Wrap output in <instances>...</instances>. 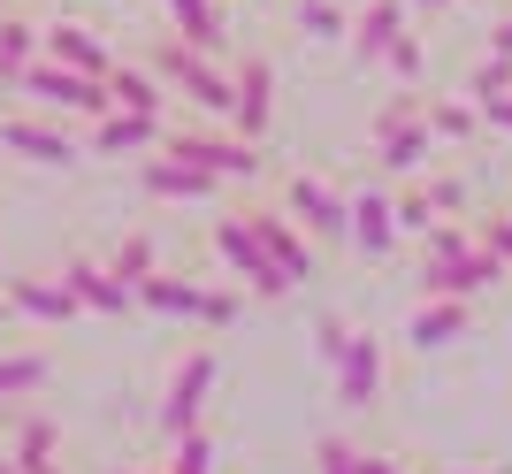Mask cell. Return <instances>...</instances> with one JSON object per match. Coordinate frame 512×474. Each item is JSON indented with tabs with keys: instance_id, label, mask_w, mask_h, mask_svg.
<instances>
[{
	"instance_id": "cell-32",
	"label": "cell",
	"mask_w": 512,
	"mask_h": 474,
	"mask_svg": "<svg viewBox=\"0 0 512 474\" xmlns=\"http://www.w3.org/2000/svg\"><path fill=\"white\" fill-rule=\"evenodd\" d=\"M314 467L321 474H360V452H352L344 436H321V444H314Z\"/></svg>"
},
{
	"instance_id": "cell-13",
	"label": "cell",
	"mask_w": 512,
	"mask_h": 474,
	"mask_svg": "<svg viewBox=\"0 0 512 474\" xmlns=\"http://www.w3.org/2000/svg\"><path fill=\"white\" fill-rule=\"evenodd\" d=\"M0 299H8V314H31V322H69L77 314L62 276H0Z\"/></svg>"
},
{
	"instance_id": "cell-15",
	"label": "cell",
	"mask_w": 512,
	"mask_h": 474,
	"mask_svg": "<svg viewBox=\"0 0 512 474\" xmlns=\"http://www.w3.org/2000/svg\"><path fill=\"white\" fill-rule=\"evenodd\" d=\"M138 184H146L153 199H184V207H207V199H222V184L199 169H184V161H169V153H153L146 169H138Z\"/></svg>"
},
{
	"instance_id": "cell-37",
	"label": "cell",
	"mask_w": 512,
	"mask_h": 474,
	"mask_svg": "<svg viewBox=\"0 0 512 474\" xmlns=\"http://www.w3.org/2000/svg\"><path fill=\"white\" fill-rule=\"evenodd\" d=\"M199 322H207V329H230L237 322V291H207V299H199Z\"/></svg>"
},
{
	"instance_id": "cell-38",
	"label": "cell",
	"mask_w": 512,
	"mask_h": 474,
	"mask_svg": "<svg viewBox=\"0 0 512 474\" xmlns=\"http://www.w3.org/2000/svg\"><path fill=\"white\" fill-rule=\"evenodd\" d=\"M383 62H390V69H398V77H406V85H413V77H421V39H413V31H406V39L390 46Z\"/></svg>"
},
{
	"instance_id": "cell-33",
	"label": "cell",
	"mask_w": 512,
	"mask_h": 474,
	"mask_svg": "<svg viewBox=\"0 0 512 474\" xmlns=\"http://www.w3.org/2000/svg\"><path fill=\"white\" fill-rule=\"evenodd\" d=\"M390 215H398V230H413V237H428V230H436V222H428V215H436V207H428V192L390 199Z\"/></svg>"
},
{
	"instance_id": "cell-35",
	"label": "cell",
	"mask_w": 512,
	"mask_h": 474,
	"mask_svg": "<svg viewBox=\"0 0 512 474\" xmlns=\"http://www.w3.org/2000/svg\"><path fill=\"white\" fill-rule=\"evenodd\" d=\"M497 92H512V62H497V54H490V62L474 69V100H497Z\"/></svg>"
},
{
	"instance_id": "cell-6",
	"label": "cell",
	"mask_w": 512,
	"mask_h": 474,
	"mask_svg": "<svg viewBox=\"0 0 512 474\" xmlns=\"http://www.w3.org/2000/svg\"><path fill=\"white\" fill-rule=\"evenodd\" d=\"M214 253L230 260V268H237L245 283H253L260 299H283V291H291V283H283V268H276L268 253H260V237L245 230V215H222V222H214Z\"/></svg>"
},
{
	"instance_id": "cell-22",
	"label": "cell",
	"mask_w": 512,
	"mask_h": 474,
	"mask_svg": "<svg viewBox=\"0 0 512 474\" xmlns=\"http://www.w3.org/2000/svg\"><path fill=\"white\" fill-rule=\"evenodd\" d=\"M107 100H115V108L123 115H161V100H169V92H161V77H153V69H107Z\"/></svg>"
},
{
	"instance_id": "cell-39",
	"label": "cell",
	"mask_w": 512,
	"mask_h": 474,
	"mask_svg": "<svg viewBox=\"0 0 512 474\" xmlns=\"http://www.w3.org/2000/svg\"><path fill=\"white\" fill-rule=\"evenodd\" d=\"M482 245H490V253L512 268V215H490V222H482Z\"/></svg>"
},
{
	"instance_id": "cell-41",
	"label": "cell",
	"mask_w": 512,
	"mask_h": 474,
	"mask_svg": "<svg viewBox=\"0 0 512 474\" xmlns=\"http://www.w3.org/2000/svg\"><path fill=\"white\" fill-rule=\"evenodd\" d=\"M482 123H490V130H512V92H497V100H482Z\"/></svg>"
},
{
	"instance_id": "cell-10",
	"label": "cell",
	"mask_w": 512,
	"mask_h": 474,
	"mask_svg": "<svg viewBox=\"0 0 512 474\" xmlns=\"http://www.w3.org/2000/svg\"><path fill=\"white\" fill-rule=\"evenodd\" d=\"M283 207H291L306 230H321V237H352V199L329 192L321 176H283Z\"/></svg>"
},
{
	"instance_id": "cell-1",
	"label": "cell",
	"mask_w": 512,
	"mask_h": 474,
	"mask_svg": "<svg viewBox=\"0 0 512 474\" xmlns=\"http://www.w3.org/2000/svg\"><path fill=\"white\" fill-rule=\"evenodd\" d=\"M153 77H169V85L184 92L199 115H222V123H230V108H237L230 69H214L207 54H192L184 39H161V46H153Z\"/></svg>"
},
{
	"instance_id": "cell-18",
	"label": "cell",
	"mask_w": 512,
	"mask_h": 474,
	"mask_svg": "<svg viewBox=\"0 0 512 474\" xmlns=\"http://www.w3.org/2000/svg\"><path fill=\"white\" fill-rule=\"evenodd\" d=\"M169 138V123L161 115H107V123H92V153H146V146H161Z\"/></svg>"
},
{
	"instance_id": "cell-26",
	"label": "cell",
	"mask_w": 512,
	"mask_h": 474,
	"mask_svg": "<svg viewBox=\"0 0 512 474\" xmlns=\"http://www.w3.org/2000/svg\"><path fill=\"white\" fill-rule=\"evenodd\" d=\"M54 444H62V429H54L46 413H23V421H16V467H23V474L46 467V459H54Z\"/></svg>"
},
{
	"instance_id": "cell-34",
	"label": "cell",
	"mask_w": 512,
	"mask_h": 474,
	"mask_svg": "<svg viewBox=\"0 0 512 474\" xmlns=\"http://www.w3.org/2000/svg\"><path fill=\"white\" fill-rule=\"evenodd\" d=\"M314 345H321V360L337 367V360H344V345H352V329H344L337 314H321V322H314Z\"/></svg>"
},
{
	"instance_id": "cell-47",
	"label": "cell",
	"mask_w": 512,
	"mask_h": 474,
	"mask_svg": "<svg viewBox=\"0 0 512 474\" xmlns=\"http://www.w3.org/2000/svg\"><path fill=\"white\" fill-rule=\"evenodd\" d=\"M413 8H444V0H413Z\"/></svg>"
},
{
	"instance_id": "cell-27",
	"label": "cell",
	"mask_w": 512,
	"mask_h": 474,
	"mask_svg": "<svg viewBox=\"0 0 512 474\" xmlns=\"http://www.w3.org/2000/svg\"><path fill=\"white\" fill-rule=\"evenodd\" d=\"M107 276L123 283V291H138V283L153 276V237H138V230H130L123 245H115V260H107Z\"/></svg>"
},
{
	"instance_id": "cell-16",
	"label": "cell",
	"mask_w": 512,
	"mask_h": 474,
	"mask_svg": "<svg viewBox=\"0 0 512 474\" xmlns=\"http://www.w3.org/2000/svg\"><path fill=\"white\" fill-rule=\"evenodd\" d=\"M398 39H406V0H367L360 16H352V54L360 62H383Z\"/></svg>"
},
{
	"instance_id": "cell-24",
	"label": "cell",
	"mask_w": 512,
	"mask_h": 474,
	"mask_svg": "<svg viewBox=\"0 0 512 474\" xmlns=\"http://www.w3.org/2000/svg\"><path fill=\"white\" fill-rule=\"evenodd\" d=\"M46 375H54V360H46V352H0V413H8V398L46 390Z\"/></svg>"
},
{
	"instance_id": "cell-21",
	"label": "cell",
	"mask_w": 512,
	"mask_h": 474,
	"mask_svg": "<svg viewBox=\"0 0 512 474\" xmlns=\"http://www.w3.org/2000/svg\"><path fill=\"white\" fill-rule=\"evenodd\" d=\"M130 299L153 306V314H176V322H199V299H207V291H199V283H184V276H161V268H153V276L138 283Z\"/></svg>"
},
{
	"instance_id": "cell-3",
	"label": "cell",
	"mask_w": 512,
	"mask_h": 474,
	"mask_svg": "<svg viewBox=\"0 0 512 474\" xmlns=\"http://www.w3.org/2000/svg\"><path fill=\"white\" fill-rule=\"evenodd\" d=\"M161 153L169 161H184V169L199 176H230V184H245V176H260V146H245V138H222V130H169L161 138Z\"/></svg>"
},
{
	"instance_id": "cell-23",
	"label": "cell",
	"mask_w": 512,
	"mask_h": 474,
	"mask_svg": "<svg viewBox=\"0 0 512 474\" xmlns=\"http://www.w3.org/2000/svg\"><path fill=\"white\" fill-rule=\"evenodd\" d=\"M428 146H436V138H428V123H398V130H375V153H383V169L390 176H413L428 161Z\"/></svg>"
},
{
	"instance_id": "cell-4",
	"label": "cell",
	"mask_w": 512,
	"mask_h": 474,
	"mask_svg": "<svg viewBox=\"0 0 512 474\" xmlns=\"http://www.w3.org/2000/svg\"><path fill=\"white\" fill-rule=\"evenodd\" d=\"M214 375H222V360H214V352H184V360H176L169 390H161V429H169V436H192V429H199Z\"/></svg>"
},
{
	"instance_id": "cell-20",
	"label": "cell",
	"mask_w": 512,
	"mask_h": 474,
	"mask_svg": "<svg viewBox=\"0 0 512 474\" xmlns=\"http://www.w3.org/2000/svg\"><path fill=\"white\" fill-rule=\"evenodd\" d=\"M390 245H398V215H390V199L383 192H360V199H352V253L383 260Z\"/></svg>"
},
{
	"instance_id": "cell-5",
	"label": "cell",
	"mask_w": 512,
	"mask_h": 474,
	"mask_svg": "<svg viewBox=\"0 0 512 474\" xmlns=\"http://www.w3.org/2000/svg\"><path fill=\"white\" fill-rule=\"evenodd\" d=\"M497 276H512V268L474 237L459 260H428V268H421V299H474V291H490Z\"/></svg>"
},
{
	"instance_id": "cell-8",
	"label": "cell",
	"mask_w": 512,
	"mask_h": 474,
	"mask_svg": "<svg viewBox=\"0 0 512 474\" xmlns=\"http://www.w3.org/2000/svg\"><path fill=\"white\" fill-rule=\"evenodd\" d=\"M245 230L260 237V253L283 268V283H291V291L314 276V253H306V237L291 230V215H283V207H245Z\"/></svg>"
},
{
	"instance_id": "cell-14",
	"label": "cell",
	"mask_w": 512,
	"mask_h": 474,
	"mask_svg": "<svg viewBox=\"0 0 512 474\" xmlns=\"http://www.w3.org/2000/svg\"><path fill=\"white\" fill-rule=\"evenodd\" d=\"M62 291H69L77 306H92V314H123V306H130V291L107 276V260H85V253L62 260Z\"/></svg>"
},
{
	"instance_id": "cell-11",
	"label": "cell",
	"mask_w": 512,
	"mask_h": 474,
	"mask_svg": "<svg viewBox=\"0 0 512 474\" xmlns=\"http://www.w3.org/2000/svg\"><path fill=\"white\" fill-rule=\"evenodd\" d=\"M337 398H344V413H367L383 398V345L360 337V329H352V345H344V360H337Z\"/></svg>"
},
{
	"instance_id": "cell-28",
	"label": "cell",
	"mask_w": 512,
	"mask_h": 474,
	"mask_svg": "<svg viewBox=\"0 0 512 474\" xmlns=\"http://www.w3.org/2000/svg\"><path fill=\"white\" fill-rule=\"evenodd\" d=\"M421 123H428V138H474L482 115H474L467 100H436V108H421Z\"/></svg>"
},
{
	"instance_id": "cell-7",
	"label": "cell",
	"mask_w": 512,
	"mask_h": 474,
	"mask_svg": "<svg viewBox=\"0 0 512 474\" xmlns=\"http://www.w3.org/2000/svg\"><path fill=\"white\" fill-rule=\"evenodd\" d=\"M230 85H237V108H230V123L245 130V146H253L260 130L276 123V62H268V54H245V62L230 69Z\"/></svg>"
},
{
	"instance_id": "cell-17",
	"label": "cell",
	"mask_w": 512,
	"mask_h": 474,
	"mask_svg": "<svg viewBox=\"0 0 512 474\" xmlns=\"http://www.w3.org/2000/svg\"><path fill=\"white\" fill-rule=\"evenodd\" d=\"M161 8H169V23H176V39L192 46V54H222V39H230V31H222V8H214V0H161Z\"/></svg>"
},
{
	"instance_id": "cell-46",
	"label": "cell",
	"mask_w": 512,
	"mask_h": 474,
	"mask_svg": "<svg viewBox=\"0 0 512 474\" xmlns=\"http://www.w3.org/2000/svg\"><path fill=\"white\" fill-rule=\"evenodd\" d=\"M0 16H16V0H0Z\"/></svg>"
},
{
	"instance_id": "cell-42",
	"label": "cell",
	"mask_w": 512,
	"mask_h": 474,
	"mask_svg": "<svg viewBox=\"0 0 512 474\" xmlns=\"http://www.w3.org/2000/svg\"><path fill=\"white\" fill-rule=\"evenodd\" d=\"M490 54H497V62H512V16L497 23V31H490Z\"/></svg>"
},
{
	"instance_id": "cell-31",
	"label": "cell",
	"mask_w": 512,
	"mask_h": 474,
	"mask_svg": "<svg viewBox=\"0 0 512 474\" xmlns=\"http://www.w3.org/2000/svg\"><path fill=\"white\" fill-rule=\"evenodd\" d=\"M467 245H474V230H467V222H436V230L421 237V253H428V260H459Z\"/></svg>"
},
{
	"instance_id": "cell-25",
	"label": "cell",
	"mask_w": 512,
	"mask_h": 474,
	"mask_svg": "<svg viewBox=\"0 0 512 474\" xmlns=\"http://www.w3.org/2000/svg\"><path fill=\"white\" fill-rule=\"evenodd\" d=\"M31 62H39V23L0 16V85H16V77H23Z\"/></svg>"
},
{
	"instance_id": "cell-30",
	"label": "cell",
	"mask_w": 512,
	"mask_h": 474,
	"mask_svg": "<svg viewBox=\"0 0 512 474\" xmlns=\"http://www.w3.org/2000/svg\"><path fill=\"white\" fill-rule=\"evenodd\" d=\"M169 474H214V444H207V429L176 436V459H169Z\"/></svg>"
},
{
	"instance_id": "cell-9",
	"label": "cell",
	"mask_w": 512,
	"mask_h": 474,
	"mask_svg": "<svg viewBox=\"0 0 512 474\" xmlns=\"http://www.w3.org/2000/svg\"><path fill=\"white\" fill-rule=\"evenodd\" d=\"M39 54L77 69V77H107V69H115V54H107V39L92 23H39Z\"/></svg>"
},
{
	"instance_id": "cell-19",
	"label": "cell",
	"mask_w": 512,
	"mask_h": 474,
	"mask_svg": "<svg viewBox=\"0 0 512 474\" xmlns=\"http://www.w3.org/2000/svg\"><path fill=\"white\" fill-rule=\"evenodd\" d=\"M459 337H467V299H428L406 322V345H421V352H444V345H459Z\"/></svg>"
},
{
	"instance_id": "cell-29",
	"label": "cell",
	"mask_w": 512,
	"mask_h": 474,
	"mask_svg": "<svg viewBox=\"0 0 512 474\" xmlns=\"http://www.w3.org/2000/svg\"><path fill=\"white\" fill-rule=\"evenodd\" d=\"M299 31H306V39H344L352 23H344L337 0H299Z\"/></svg>"
},
{
	"instance_id": "cell-40",
	"label": "cell",
	"mask_w": 512,
	"mask_h": 474,
	"mask_svg": "<svg viewBox=\"0 0 512 474\" xmlns=\"http://www.w3.org/2000/svg\"><path fill=\"white\" fill-rule=\"evenodd\" d=\"M428 207H467V184H459V176H436V184H428Z\"/></svg>"
},
{
	"instance_id": "cell-43",
	"label": "cell",
	"mask_w": 512,
	"mask_h": 474,
	"mask_svg": "<svg viewBox=\"0 0 512 474\" xmlns=\"http://www.w3.org/2000/svg\"><path fill=\"white\" fill-rule=\"evenodd\" d=\"M360 474H406L398 459H375V452H360Z\"/></svg>"
},
{
	"instance_id": "cell-44",
	"label": "cell",
	"mask_w": 512,
	"mask_h": 474,
	"mask_svg": "<svg viewBox=\"0 0 512 474\" xmlns=\"http://www.w3.org/2000/svg\"><path fill=\"white\" fill-rule=\"evenodd\" d=\"M0 474H23V467H16V459H0Z\"/></svg>"
},
{
	"instance_id": "cell-48",
	"label": "cell",
	"mask_w": 512,
	"mask_h": 474,
	"mask_svg": "<svg viewBox=\"0 0 512 474\" xmlns=\"http://www.w3.org/2000/svg\"><path fill=\"white\" fill-rule=\"evenodd\" d=\"M0 322H8V299H0Z\"/></svg>"
},
{
	"instance_id": "cell-36",
	"label": "cell",
	"mask_w": 512,
	"mask_h": 474,
	"mask_svg": "<svg viewBox=\"0 0 512 474\" xmlns=\"http://www.w3.org/2000/svg\"><path fill=\"white\" fill-rule=\"evenodd\" d=\"M398 123H421V92H398V100H383L375 130H398Z\"/></svg>"
},
{
	"instance_id": "cell-45",
	"label": "cell",
	"mask_w": 512,
	"mask_h": 474,
	"mask_svg": "<svg viewBox=\"0 0 512 474\" xmlns=\"http://www.w3.org/2000/svg\"><path fill=\"white\" fill-rule=\"evenodd\" d=\"M31 474H62V467H54V459H46V467H31Z\"/></svg>"
},
{
	"instance_id": "cell-12",
	"label": "cell",
	"mask_w": 512,
	"mask_h": 474,
	"mask_svg": "<svg viewBox=\"0 0 512 474\" xmlns=\"http://www.w3.org/2000/svg\"><path fill=\"white\" fill-rule=\"evenodd\" d=\"M0 146L23 153V161H39V169H69V161H77V146H69L54 123H39V115H8V123H0Z\"/></svg>"
},
{
	"instance_id": "cell-2",
	"label": "cell",
	"mask_w": 512,
	"mask_h": 474,
	"mask_svg": "<svg viewBox=\"0 0 512 474\" xmlns=\"http://www.w3.org/2000/svg\"><path fill=\"white\" fill-rule=\"evenodd\" d=\"M16 92H31L39 108H62V115H92V123H107V115H115V100H107V77H77V69L46 62V54L16 77Z\"/></svg>"
}]
</instances>
